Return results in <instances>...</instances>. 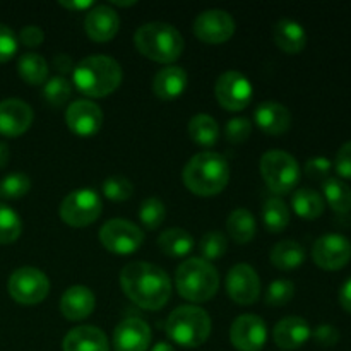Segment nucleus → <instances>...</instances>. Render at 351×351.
<instances>
[{"label":"nucleus","instance_id":"5","mask_svg":"<svg viewBox=\"0 0 351 351\" xmlns=\"http://www.w3.org/2000/svg\"><path fill=\"white\" fill-rule=\"evenodd\" d=\"M175 287L185 300L194 304L209 302L219 290L218 269L201 257H191L177 267Z\"/></svg>","mask_w":351,"mask_h":351},{"label":"nucleus","instance_id":"42","mask_svg":"<svg viewBox=\"0 0 351 351\" xmlns=\"http://www.w3.org/2000/svg\"><path fill=\"white\" fill-rule=\"evenodd\" d=\"M19 48V40L9 26L0 23V64L9 62Z\"/></svg>","mask_w":351,"mask_h":351},{"label":"nucleus","instance_id":"27","mask_svg":"<svg viewBox=\"0 0 351 351\" xmlns=\"http://www.w3.org/2000/svg\"><path fill=\"white\" fill-rule=\"evenodd\" d=\"M269 261L274 267L281 271H291L300 267L305 263V250L295 240H283L273 247Z\"/></svg>","mask_w":351,"mask_h":351},{"label":"nucleus","instance_id":"39","mask_svg":"<svg viewBox=\"0 0 351 351\" xmlns=\"http://www.w3.org/2000/svg\"><path fill=\"white\" fill-rule=\"evenodd\" d=\"M101 192L106 199L113 202L127 201L130 195L134 194V185L130 184L129 178L120 177V175H113L108 177L101 185Z\"/></svg>","mask_w":351,"mask_h":351},{"label":"nucleus","instance_id":"23","mask_svg":"<svg viewBox=\"0 0 351 351\" xmlns=\"http://www.w3.org/2000/svg\"><path fill=\"white\" fill-rule=\"evenodd\" d=\"M64 351H110L106 335L96 326L71 329L62 341Z\"/></svg>","mask_w":351,"mask_h":351},{"label":"nucleus","instance_id":"9","mask_svg":"<svg viewBox=\"0 0 351 351\" xmlns=\"http://www.w3.org/2000/svg\"><path fill=\"white\" fill-rule=\"evenodd\" d=\"M7 290L17 304L36 305L48 297L50 281L47 274L36 267H19L10 274L7 281Z\"/></svg>","mask_w":351,"mask_h":351},{"label":"nucleus","instance_id":"51","mask_svg":"<svg viewBox=\"0 0 351 351\" xmlns=\"http://www.w3.org/2000/svg\"><path fill=\"white\" fill-rule=\"evenodd\" d=\"M151 351H175V348L170 345V343H158V345Z\"/></svg>","mask_w":351,"mask_h":351},{"label":"nucleus","instance_id":"24","mask_svg":"<svg viewBox=\"0 0 351 351\" xmlns=\"http://www.w3.org/2000/svg\"><path fill=\"white\" fill-rule=\"evenodd\" d=\"M189 84L187 72L178 65H167L158 71L153 81V91L160 99H177L185 93Z\"/></svg>","mask_w":351,"mask_h":351},{"label":"nucleus","instance_id":"50","mask_svg":"<svg viewBox=\"0 0 351 351\" xmlns=\"http://www.w3.org/2000/svg\"><path fill=\"white\" fill-rule=\"evenodd\" d=\"M9 158H10L9 146H7L5 143H0V170L9 163Z\"/></svg>","mask_w":351,"mask_h":351},{"label":"nucleus","instance_id":"6","mask_svg":"<svg viewBox=\"0 0 351 351\" xmlns=\"http://www.w3.org/2000/svg\"><path fill=\"white\" fill-rule=\"evenodd\" d=\"M168 338L184 348H197L208 341L211 335V317L197 305L177 307L165 324Z\"/></svg>","mask_w":351,"mask_h":351},{"label":"nucleus","instance_id":"21","mask_svg":"<svg viewBox=\"0 0 351 351\" xmlns=\"http://www.w3.org/2000/svg\"><path fill=\"white\" fill-rule=\"evenodd\" d=\"M254 120L263 132L281 136L291 127V113L285 105L276 101H264L254 112Z\"/></svg>","mask_w":351,"mask_h":351},{"label":"nucleus","instance_id":"29","mask_svg":"<svg viewBox=\"0 0 351 351\" xmlns=\"http://www.w3.org/2000/svg\"><path fill=\"white\" fill-rule=\"evenodd\" d=\"M158 247L170 257H185L194 249V239L184 228H168L158 237Z\"/></svg>","mask_w":351,"mask_h":351},{"label":"nucleus","instance_id":"48","mask_svg":"<svg viewBox=\"0 0 351 351\" xmlns=\"http://www.w3.org/2000/svg\"><path fill=\"white\" fill-rule=\"evenodd\" d=\"M339 304H341L343 311L351 314V278L343 283L341 290H339Z\"/></svg>","mask_w":351,"mask_h":351},{"label":"nucleus","instance_id":"1","mask_svg":"<svg viewBox=\"0 0 351 351\" xmlns=\"http://www.w3.org/2000/svg\"><path fill=\"white\" fill-rule=\"evenodd\" d=\"M120 285L123 293L144 311H160L171 297V280L167 271L143 261L123 267Z\"/></svg>","mask_w":351,"mask_h":351},{"label":"nucleus","instance_id":"19","mask_svg":"<svg viewBox=\"0 0 351 351\" xmlns=\"http://www.w3.org/2000/svg\"><path fill=\"white\" fill-rule=\"evenodd\" d=\"M88 36L96 43H106L113 40L120 29V17L110 5H95L84 19Z\"/></svg>","mask_w":351,"mask_h":351},{"label":"nucleus","instance_id":"36","mask_svg":"<svg viewBox=\"0 0 351 351\" xmlns=\"http://www.w3.org/2000/svg\"><path fill=\"white\" fill-rule=\"evenodd\" d=\"M43 96L51 106H62L71 99L72 96V86L67 81V77L62 75H55V77L48 79L45 82Z\"/></svg>","mask_w":351,"mask_h":351},{"label":"nucleus","instance_id":"34","mask_svg":"<svg viewBox=\"0 0 351 351\" xmlns=\"http://www.w3.org/2000/svg\"><path fill=\"white\" fill-rule=\"evenodd\" d=\"M21 232H23V223L19 215L10 206L0 201V243L7 245L16 242L21 237Z\"/></svg>","mask_w":351,"mask_h":351},{"label":"nucleus","instance_id":"40","mask_svg":"<svg viewBox=\"0 0 351 351\" xmlns=\"http://www.w3.org/2000/svg\"><path fill=\"white\" fill-rule=\"evenodd\" d=\"M295 295V285L290 280H276L267 287L266 304L271 307H283L291 302Z\"/></svg>","mask_w":351,"mask_h":351},{"label":"nucleus","instance_id":"8","mask_svg":"<svg viewBox=\"0 0 351 351\" xmlns=\"http://www.w3.org/2000/svg\"><path fill=\"white\" fill-rule=\"evenodd\" d=\"M103 209L101 197L93 189H77L65 195L60 204V218L65 225L84 228L99 218Z\"/></svg>","mask_w":351,"mask_h":351},{"label":"nucleus","instance_id":"38","mask_svg":"<svg viewBox=\"0 0 351 351\" xmlns=\"http://www.w3.org/2000/svg\"><path fill=\"white\" fill-rule=\"evenodd\" d=\"M31 180L26 173H9L0 180V199H19L29 192Z\"/></svg>","mask_w":351,"mask_h":351},{"label":"nucleus","instance_id":"11","mask_svg":"<svg viewBox=\"0 0 351 351\" xmlns=\"http://www.w3.org/2000/svg\"><path fill=\"white\" fill-rule=\"evenodd\" d=\"M215 95L219 105L228 112H240L252 101L254 88L247 75L239 71H226L215 84Z\"/></svg>","mask_w":351,"mask_h":351},{"label":"nucleus","instance_id":"18","mask_svg":"<svg viewBox=\"0 0 351 351\" xmlns=\"http://www.w3.org/2000/svg\"><path fill=\"white\" fill-rule=\"evenodd\" d=\"M151 345V329L143 319L127 317L113 332L115 351H147Z\"/></svg>","mask_w":351,"mask_h":351},{"label":"nucleus","instance_id":"35","mask_svg":"<svg viewBox=\"0 0 351 351\" xmlns=\"http://www.w3.org/2000/svg\"><path fill=\"white\" fill-rule=\"evenodd\" d=\"M165 218H167V208H165L163 201L156 197H149L141 202L139 219L147 230L160 228Z\"/></svg>","mask_w":351,"mask_h":351},{"label":"nucleus","instance_id":"32","mask_svg":"<svg viewBox=\"0 0 351 351\" xmlns=\"http://www.w3.org/2000/svg\"><path fill=\"white\" fill-rule=\"evenodd\" d=\"M189 136L199 146L211 147L219 139V125L211 115L199 113V115L192 117L189 122Z\"/></svg>","mask_w":351,"mask_h":351},{"label":"nucleus","instance_id":"49","mask_svg":"<svg viewBox=\"0 0 351 351\" xmlns=\"http://www.w3.org/2000/svg\"><path fill=\"white\" fill-rule=\"evenodd\" d=\"M62 7L69 10H86V9H93L95 7V2L88 0V2H60Z\"/></svg>","mask_w":351,"mask_h":351},{"label":"nucleus","instance_id":"41","mask_svg":"<svg viewBox=\"0 0 351 351\" xmlns=\"http://www.w3.org/2000/svg\"><path fill=\"white\" fill-rule=\"evenodd\" d=\"M252 134V123L245 117H237L226 122L225 125V137L232 144H242Z\"/></svg>","mask_w":351,"mask_h":351},{"label":"nucleus","instance_id":"46","mask_svg":"<svg viewBox=\"0 0 351 351\" xmlns=\"http://www.w3.org/2000/svg\"><path fill=\"white\" fill-rule=\"evenodd\" d=\"M45 40V33L40 26H24L19 33V41L24 47H40Z\"/></svg>","mask_w":351,"mask_h":351},{"label":"nucleus","instance_id":"2","mask_svg":"<svg viewBox=\"0 0 351 351\" xmlns=\"http://www.w3.org/2000/svg\"><path fill=\"white\" fill-rule=\"evenodd\" d=\"M182 180L192 194L211 197L225 191L228 185L230 165L219 153L202 151L187 161Z\"/></svg>","mask_w":351,"mask_h":351},{"label":"nucleus","instance_id":"7","mask_svg":"<svg viewBox=\"0 0 351 351\" xmlns=\"http://www.w3.org/2000/svg\"><path fill=\"white\" fill-rule=\"evenodd\" d=\"M261 175L271 192L278 195L288 194L300 182V167L287 151L271 149L261 158Z\"/></svg>","mask_w":351,"mask_h":351},{"label":"nucleus","instance_id":"47","mask_svg":"<svg viewBox=\"0 0 351 351\" xmlns=\"http://www.w3.org/2000/svg\"><path fill=\"white\" fill-rule=\"evenodd\" d=\"M53 67L55 71L60 72L62 77H65L67 74L74 72V62H72V58L67 53H58L53 58Z\"/></svg>","mask_w":351,"mask_h":351},{"label":"nucleus","instance_id":"45","mask_svg":"<svg viewBox=\"0 0 351 351\" xmlns=\"http://www.w3.org/2000/svg\"><path fill=\"white\" fill-rule=\"evenodd\" d=\"M312 338L319 346L324 348H331V346L338 345L339 341V331L331 324H321L312 331Z\"/></svg>","mask_w":351,"mask_h":351},{"label":"nucleus","instance_id":"25","mask_svg":"<svg viewBox=\"0 0 351 351\" xmlns=\"http://www.w3.org/2000/svg\"><path fill=\"white\" fill-rule=\"evenodd\" d=\"M273 40L285 53L297 55L307 45V31L297 21L281 19L273 27Z\"/></svg>","mask_w":351,"mask_h":351},{"label":"nucleus","instance_id":"37","mask_svg":"<svg viewBox=\"0 0 351 351\" xmlns=\"http://www.w3.org/2000/svg\"><path fill=\"white\" fill-rule=\"evenodd\" d=\"M226 249H228V240L221 232H208L199 242V252H201L202 259L208 263L223 257Z\"/></svg>","mask_w":351,"mask_h":351},{"label":"nucleus","instance_id":"10","mask_svg":"<svg viewBox=\"0 0 351 351\" xmlns=\"http://www.w3.org/2000/svg\"><path fill=\"white\" fill-rule=\"evenodd\" d=\"M99 242L110 252L129 256L141 249L144 242V233L139 226L127 219L113 218L99 230Z\"/></svg>","mask_w":351,"mask_h":351},{"label":"nucleus","instance_id":"16","mask_svg":"<svg viewBox=\"0 0 351 351\" xmlns=\"http://www.w3.org/2000/svg\"><path fill=\"white\" fill-rule=\"evenodd\" d=\"M65 123L79 137H91L103 125V112L91 99H77L65 110Z\"/></svg>","mask_w":351,"mask_h":351},{"label":"nucleus","instance_id":"14","mask_svg":"<svg viewBox=\"0 0 351 351\" xmlns=\"http://www.w3.org/2000/svg\"><path fill=\"white\" fill-rule=\"evenodd\" d=\"M230 341L239 351H261L267 341L266 322L256 314H243L233 321Z\"/></svg>","mask_w":351,"mask_h":351},{"label":"nucleus","instance_id":"17","mask_svg":"<svg viewBox=\"0 0 351 351\" xmlns=\"http://www.w3.org/2000/svg\"><path fill=\"white\" fill-rule=\"evenodd\" d=\"M33 108L26 101L7 98L0 101V134L5 137H19L31 127Z\"/></svg>","mask_w":351,"mask_h":351},{"label":"nucleus","instance_id":"13","mask_svg":"<svg viewBox=\"0 0 351 351\" xmlns=\"http://www.w3.org/2000/svg\"><path fill=\"white\" fill-rule=\"evenodd\" d=\"M194 33L208 45H221L235 33V19L221 9H209L199 14L194 21Z\"/></svg>","mask_w":351,"mask_h":351},{"label":"nucleus","instance_id":"15","mask_svg":"<svg viewBox=\"0 0 351 351\" xmlns=\"http://www.w3.org/2000/svg\"><path fill=\"white\" fill-rule=\"evenodd\" d=\"M226 293L235 304L252 305L261 295V280L249 264H235L226 274Z\"/></svg>","mask_w":351,"mask_h":351},{"label":"nucleus","instance_id":"28","mask_svg":"<svg viewBox=\"0 0 351 351\" xmlns=\"http://www.w3.org/2000/svg\"><path fill=\"white\" fill-rule=\"evenodd\" d=\"M322 197L336 215H348L351 211V187L345 180L329 177L322 182Z\"/></svg>","mask_w":351,"mask_h":351},{"label":"nucleus","instance_id":"31","mask_svg":"<svg viewBox=\"0 0 351 351\" xmlns=\"http://www.w3.org/2000/svg\"><path fill=\"white\" fill-rule=\"evenodd\" d=\"M17 71L19 75L31 86H41L48 81V62L45 57L34 51H27L23 53L17 60Z\"/></svg>","mask_w":351,"mask_h":351},{"label":"nucleus","instance_id":"43","mask_svg":"<svg viewBox=\"0 0 351 351\" xmlns=\"http://www.w3.org/2000/svg\"><path fill=\"white\" fill-rule=\"evenodd\" d=\"M332 170V161L324 156H315L305 163V175L312 180H321L324 182L326 178L331 177Z\"/></svg>","mask_w":351,"mask_h":351},{"label":"nucleus","instance_id":"20","mask_svg":"<svg viewBox=\"0 0 351 351\" xmlns=\"http://www.w3.org/2000/svg\"><path fill=\"white\" fill-rule=\"evenodd\" d=\"M96 307L95 293L84 285L67 288L60 298V312L67 321H82L89 317Z\"/></svg>","mask_w":351,"mask_h":351},{"label":"nucleus","instance_id":"4","mask_svg":"<svg viewBox=\"0 0 351 351\" xmlns=\"http://www.w3.org/2000/svg\"><path fill=\"white\" fill-rule=\"evenodd\" d=\"M134 45L141 55L160 64H171L184 53V36L167 23H146L134 34Z\"/></svg>","mask_w":351,"mask_h":351},{"label":"nucleus","instance_id":"26","mask_svg":"<svg viewBox=\"0 0 351 351\" xmlns=\"http://www.w3.org/2000/svg\"><path fill=\"white\" fill-rule=\"evenodd\" d=\"M291 208L295 215L300 216L302 219L312 221V219L321 218L326 209V201L322 194H319L314 189H298L291 195Z\"/></svg>","mask_w":351,"mask_h":351},{"label":"nucleus","instance_id":"30","mask_svg":"<svg viewBox=\"0 0 351 351\" xmlns=\"http://www.w3.org/2000/svg\"><path fill=\"white\" fill-rule=\"evenodd\" d=\"M226 232L237 243H249L256 237V218L245 208H239L230 213L226 221Z\"/></svg>","mask_w":351,"mask_h":351},{"label":"nucleus","instance_id":"44","mask_svg":"<svg viewBox=\"0 0 351 351\" xmlns=\"http://www.w3.org/2000/svg\"><path fill=\"white\" fill-rule=\"evenodd\" d=\"M332 168L336 170V173L346 180H351V141L343 144L338 149L335 158V163H332Z\"/></svg>","mask_w":351,"mask_h":351},{"label":"nucleus","instance_id":"3","mask_svg":"<svg viewBox=\"0 0 351 351\" xmlns=\"http://www.w3.org/2000/svg\"><path fill=\"white\" fill-rule=\"evenodd\" d=\"M123 72L119 62L108 55H89L72 72L79 93L91 98H105L122 84Z\"/></svg>","mask_w":351,"mask_h":351},{"label":"nucleus","instance_id":"22","mask_svg":"<svg viewBox=\"0 0 351 351\" xmlns=\"http://www.w3.org/2000/svg\"><path fill=\"white\" fill-rule=\"evenodd\" d=\"M312 329L305 319L297 317H285L274 326L273 338L280 348L283 350H297L302 348L305 343L311 339Z\"/></svg>","mask_w":351,"mask_h":351},{"label":"nucleus","instance_id":"52","mask_svg":"<svg viewBox=\"0 0 351 351\" xmlns=\"http://www.w3.org/2000/svg\"><path fill=\"white\" fill-rule=\"evenodd\" d=\"M113 5H120V7H130V5H136V0H130V2H119V0H115V2H113Z\"/></svg>","mask_w":351,"mask_h":351},{"label":"nucleus","instance_id":"33","mask_svg":"<svg viewBox=\"0 0 351 351\" xmlns=\"http://www.w3.org/2000/svg\"><path fill=\"white\" fill-rule=\"evenodd\" d=\"M263 221L267 232L281 233L290 225V209L280 197H271L263 206Z\"/></svg>","mask_w":351,"mask_h":351},{"label":"nucleus","instance_id":"12","mask_svg":"<svg viewBox=\"0 0 351 351\" xmlns=\"http://www.w3.org/2000/svg\"><path fill=\"white\" fill-rule=\"evenodd\" d=\"M312 259L324 271L343 269L351 261V242L339 233H326L315 240Z\"/></svg>","mask_w":351,"mask_h":351}]
</instances>
